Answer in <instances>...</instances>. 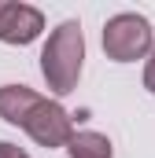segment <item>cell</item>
Here are the masks:
<instances>
[{"mask_svg":"<svg viewBox=\"0 0 155 158\" xmlns=\"http://www.w3.org/2000/svg\"><path fill=\"white\" fill-rule=\"evenodd\" d=\"M81 66H85V33H81V22L67 19L52 30L41 52V77L52 88V96H70L78 88Z\"/></svg>","mask_w":155,"mask_h":158,"instance_id":"6da1fadb","label":"cell"},{"mask_svg":"<svg viewBox=\"0 0 155 158\" xmlns=\"http://www.w3.org/2000/svg\"><path fill=\"white\" fill-rule=\"evenodd\" d=\"M155 33L152 22L137 11H118L104 22V55L115 63H137L144 55H152Z\"/></svg>","mask_w":155,"mask_h":158,"instance_id":"7a4b0ae2","label":"cell"},{"mask_svg":"<svg viewBox=\"0 0 155 158\" xmlns=\"http://www.w3.org/2000/svg\"><path fill=\"white\" fill-rule=\"evenodd\" d=\"M26 132H30V140L33 143H41V147H48V151H55V147H70V140L78 136V129H74V118L55 103V99H41L37 103V110L30 114V121L22 125Z\"/></svg>","mask_w":155,"mask_h":158,"instance_id":"3957f363","label":"cell"},{"mask_svg":"<svg viewBox=\"0 0 155 158\" xmlns=\"http://www.w3.org/2000/svg\"><path fill=\"white\" fill-rule=\"evenodd\" d=\"M44 30V15L33 4L0 0V40L4 44H33Z\"/></svg>","mask_w":155,"mask_h":158,"instance_id":"277c9868","label":"cell"},{"mask_svg":"<svg viewBox=\"0 0 155 158\" xmlns=\"http://www.w3.org/2000/svg\"><path fill=\"white\" fill-rule=\"evenodd\" d=\"M44 99L41 92L33 88H26V85H0V118L7 121V125H26L30 114L37 110V103Z\"/></svg>","mask_w":155,"mask_h":158,"instance_id":"5b68a950","label":"cell"},{"mask_svg":"<svg viewBox=\"0 0 155 158\" xmlns=\"http://www.w3.org/2000/svg\"><path fill=\"white\" fill-rule=\"evenodd\" d=\"M67 155L70 158H115V147H111V140H107L104 132L85 129V132H78L74 140H70Z\"/></svg>","mask_w":155,"mask_h":158,"instance_id":"8992f818","label":"cell"},{"mask_svg":"<svg viewBox=\"0 0 155 158\" xmlns=\"http://www.w3.org/2000/svg\"><path fill=\"white\" fill-rule=\"evenodd\" d=\"M0 158H30L19 143H11V140H0Z\"/></svg>","mask_w":155,"mask_h":158,"instance_id":"52a82bcc","label":"cell"},{"mask_svg":"<svg viewBox=\"0 0 155 158\" xmlns=\"http://www.w3.org/2000/svg\"><path fill=\"white\" fill-rule=\"evenodd\" d=\"M144 88L155 96V48H152V55H148V66H144Z\"/></svg>","mask_w":155,"mask_h":158,"instance_id":"ba28073f","label":"cell"}]
</instances>
